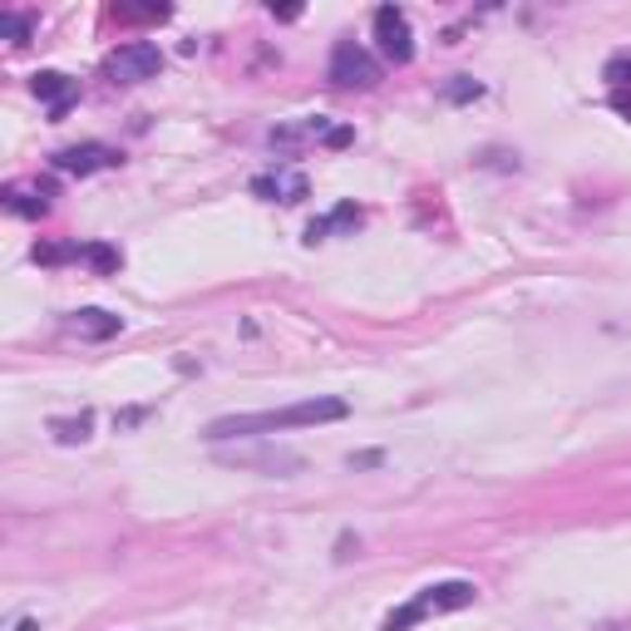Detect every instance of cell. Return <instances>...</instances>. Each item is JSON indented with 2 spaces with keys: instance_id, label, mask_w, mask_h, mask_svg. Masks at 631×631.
I'll list each match as a JSON object with an SVG mask.
<instances>
[{
  "instance_id": "obj_1",
  "label": "cell",
  "mask_w": 631,
  "mask_h": 631,
  "mask_svg": "<svg viewBox=\"0 0 631 631\" xmlns=\"http://www.w3.org/2000/svg\"><path fill=\"white\" fill-rule=\"evenodd\" d=\"M351 415L341 395H316V400H301V405H281V409H257V415H227L213 419L203 429V439L223 444V439H267L277 429H306V425H336V419Z\"/></svg>"
},
{
  "instance_id": "obj_2",
  "label": "cell",
  "mask_w": 631,
  "mask_h": 631,
  "mask_svg": "<svg viewBox=\"0 0 631 631\" xmlns=\"http://www.w3.org/2000/svg\"><path fill=\"white\" fill-rule=\"evenodd\" d=\"M474 597H479L474 582H434V588H425L415 602H405L400 611H390V617L380 621V631H409L415 621L439 617V611H464V607H474Z\"/></svg>"
},
{
  "instance_id": "obj_3",
  "label": "cell",
  "mask_w": 631,
  "mask_h": 631,
  "mask_svg": "<svg viewBox=\"0 0 631 631\" xmlns=\"http://www.w3.org/2000/svg\"><path fill=\"white\" fill-rule=\"evenodd\" d=\"M326 79L336 89H375L380 85V60H375L365 45L355 40H341L331 50V65H326Z\"/></svg>"
},
{
  "instance_id": "obj_4",
  "label": "cell",
  "mask_w": 631,
  "mask_h": 631,
  "mask_svg": "<svg viewBox=\"0 0 631 631\" xmlns=\"http://www.w3.org/2000/svg\"><path fill=\"white\" fill-rule=\"evenodd\" d=\"M159 70H163V50L153 40H129L104 60V79H114V85H143Z\"/></svg>"
},
{
  "instance_id": "obj_5",
  "label": "cell",
  "mask_w": 631,
  "mask_h": 631,
  "mask_svg": "<svg viewBox=\"0 0 631 631\" xmlns=\"http://www.w3.org/2000/svg\"><path fill=\"white\" fill-rule=\"evenodd\" d=\"M375 40H380V54L390 65H409L415 60V30H409V15L400 5H380L375 11Z\"/></svg>"
},
{
  "instance_id": "obj_6",
  "label": "cell",
  "mask_w": 631,
  "mask_h": 631,
  "mask_svg": "<svg viewBox=\"0 0 631 631\" xmlns=\"http://www.w3.org/2000/svg\"><path fill=\"white\" fill-rule=\"evenodd\" d=\"M272 143H281V149H291V143H331V149H345L351 143V129H336L331 118H301V124H281V129H272Z\"/></svg>"
},
{
  "instance_id": "obj_7",
  "label": "cell",
  "mask_w": 631,
  "mask_h": 631,
  "mask_svg": "<svg viewBox=\"0 0 631 631\" xmlns=\"http://www.w3.org/2000/svg\"><path fill=\"white\" fill-rule=\"evenodd\" d=\"M118 153L109 143H75V149H60L54 153V168L60 173H75V178H89V173H104V168H118Z\"/></svg>"
},
{
  "instance_id": "obj_8",
  "label": "cell",
  "mask_w": 631,
  "mask_h": 631,
  "mask_svg": "<svg viewBox=\"0 0 631 631\" xmlns=\"http://www.w3.org/2000/svg\"><path fill=\"white\" fill-rule=\"evenodd\" d=\"M252 193L267 198V203H301L311 193V182L301 168H272V173H257L252 178Z\"/></svg>"
},
{
  "instance_id": "obj_9",
  "label": "cell",
  "mask_w": 631,
  "mask_h": 631,
  "mask_svg": "<svg viewBox=\"0 0 631 631\" xmlns=\"http://www.w3.org/2000/svg\"><path fill=\"white\" fill-rule=\"evenodd\" d=\"M0 198H5V207H11L15 217H45V213H50L54 188H50V182H11Z\"/></svg>"
},
{
  "instance_id": "obj_10",
  "label": "cell",
  "mask_w": 631,
  "mask_h": 631,
  "mask_svg": "<svg viewBox=\"0 0 631 631\" xmlns=\"http://www.w3.org/2000/svg\"><path fill=\"white\" fill-rule=\"evenodd\" d=\"M35 94L50 104L54 118H65V109L75 104V94H79V85L70 75H60V70H45V75H35Z\"/></svg>"
},
{
  "instance_id": "obj_11",
  "label": "cell",
  "mask_w": 631,
  "mask_h": 631,
  "mask_svg": "<svg viewBox=\"0 0 631 631\" xmlns=\"http://www.w3.org/2000/svg\"><path fill=\"white\" fill-rule=\"evenodd\" d=\"M75 331L85 336V341H109V336L124 331V316H109V311H99V306H85V311H75Z\"/></svg>"
},
{
  "instance_id": "obj_12",
  "label": "cell",
  "mask_w": 631,
  "mask_h": 631,
  "mask_svg": "<svg viewBox=\"0 0 631 631\" xmlns=\"http://www.w3.org/2000/svg\"><path fill=\"white\" fill-rule=\"evenodd\" d=\"M227 464H257V469H272V474H296L301 459L287 450H237V454H223Z\"/></svg>"
},
{
  "instance_id": "obj_13",
  "label": "cell",
  "mask_w": 631,
  "mask_h": 631,
  "mask_svg": "<svg viewBox=\"0 0 631 631\" xmlns=\"http://www.w3.org/2000/svg\"><path fill=\"white\" fill-rule=\"evenodd\" d=\"M361 217H365V213H361V207H355V203L336 207L331 217H321V223H311V227H306V242L316 247V242H321L326 232H336V227H361Z\"/></svg>"
},
{
  "instance_id": "obj_14",
  "label": "cell",
  "mask_w": 631,
  "mask_h": 631,
  "mask_svg": "<svg viewBox=\"0 0 631 631\" xmlns=\"http://www.w3.org/2000/svg\"><path fill=\"white\" fill-rule=\"evenodd\" d=\"M89 425H94L89 415H79V419H50V434L60 439V444H85V439H89Z\"/></svg>"
},
{
  "instance_id": "obj_15",
  "label": "cell",
  "mask_w": 631,
  "mask_h": 631,
  "mask_svg": "<svg viewBox=\"0 0 631 631\" xmlns=\"http://www.w3.org/2000/svg\"><path fill=\"white\" fill-rule=\"evenodd\" d=\"M79 262H89L94 272H118V252H114V247H104V242L79 247Z\"/></svg>"
},
{
  "instance_id": "obj_16",
  "label": "cell",
  "mask_w": 631,
  "mask_h": 631,
  "mask_svg": "<svg viewBox=\"0 0 631 631\" xmlns=\"http://www.w3.org/2000/svg\"><path fill=\"white\" fill-rule=\"evenodd\" d=\"M30 25H35L30 15H15V11H11V15H0V30L11 35L15 45H25V40H30Z\"/></svg>"
},
{
  "instance_id": "obj_17",
  "label": "cell",
  "mask_w": 631,
  "mask_h": 631,
  "mask_svg": "<svg viewBox=\"0 0 631 631\" xmlns=\"http://www.w3.org/2000/svg\"><path fill=\"white\" fill-rule=\"evenodd\" d=\"M479 94H483V89L474 85L469 75H459V79H454V85H450V99H479Z\"/></svg>"
},
{
  "instance_id": "obj_18",
  "label": "cell",
  "mask_w": 631,
  "mask_h": 631,
  "mask_svg": "<svg viewBox=\"0 0 631 631\" xmlns=\"http://www.w3.org/2000/svg\"><path fill=\"white\" fill-rule=\"evenodd\" d=\"M124 21H168V5H149V11H118Z\"/></svg>"
},
{
  "instance_id": "obj_19",
  "label": "cell",
  "mask_w": 631,
  "mask_h": 631,
  "mask_svg": "<svg viewBox=\"0 0 631 631\" xmlns=\"http://www.w3.org/2000/svg\"><path fill=\"white\" fill-rule=\"evenodd\" d=\"M11 631H35V621H30V617H25V621H15V627H11Z\"/></svg>"
}]
</instances>
